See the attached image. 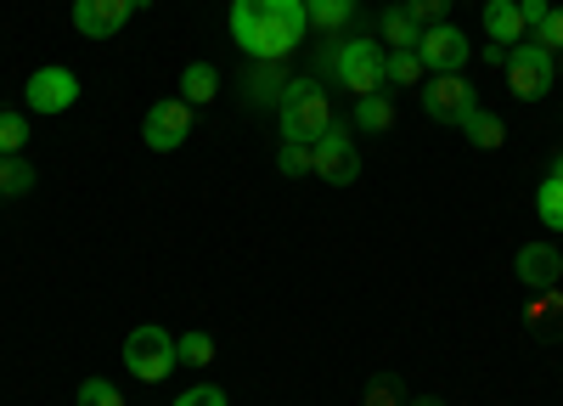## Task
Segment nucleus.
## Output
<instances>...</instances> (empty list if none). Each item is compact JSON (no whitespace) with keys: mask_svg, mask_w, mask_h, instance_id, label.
Returning a JSON list of instances; mask_svg holds the SVG:
<instances>
[{"mask_svg":"<svg viewBox=\"0 0 563 406\" xmlns=\"http://www.w3.org/2000/svg\"><path fill=\"white\" fill-rule=\"evenodd\" d=\"M406 406H445V400H434V395H417V400H406Z\"/></svg>","mask_w":563,"mask_h":406,"instance_id":"nucleus-32","label":"nucleus"},{"mask_svg":"<svg viewBox=\"0 0 563 406\" xmlns=\"http://www.w3.org/2000/svg\"><path fill=\"white\" fill-rule=\"evenodd\" d=\"M282 175H316V158H310V147H299V142H282Z\"/></svg>","mask_w":563,"mask_h":406,"instance_id":"nucleus-26","label":"nucleus"},{"mask_svg":"<svg viewBox=\"0 0 563 406\" xmlns=\"http://www.w3.org/2000/svg\"><path fill=\"white\" fill-rule=\"evenodd\" d=\"M141 135H147V147L153 153H175L186 135H192V102H158L153 113H147V124H141Z\"/></svg>","mask_w":563,"mask_h":406,"instance_id":"nucleus-11","label":"nucleus"},{"mask_svg":"<svg viewBox=\"0 0 563 406\" xmlns=\"http://www.w3.org/2000/svg\"><path fill=\"white\" fill-rule=\"evenodd\" d=\"M310 158H316V175L327 180V187H350V180L361 175V153H355V142H350V130H339V124L310 147Z\"/></svg>","mask_w":563,"mask_h":406,"instance_id":"nucleus-8","label":"nucleus"},{"mask_svg":"<svg viewBox=\"0 0 563 406\" xmlns=\"http://www.w3.org/2000/svg\"><path fill=\"white\" fill-rule=\"evenodd\" d=\"M29 187H34V169H29L18 153H0V198L12 204V198H23Z\"/></svg>","mask_w":563,"mask_h":406,"instance_id":"nucleus-18","label":"nucleus"},{"mask_svg":"<svg viewBox=\"0 0 563 406\" xmlns=\"http://www.w3.org/2000/svg\"><path fill=\"white\" fill-rule=\"evenodd\" d=\"M29 147V119L23 113H0V153H23Z\"/></svg>","mask_w":563,"mask_h":406,"instance_id":"nucleus-24","label":"nucleus"},{"mask_svg":"<svg viewBox=\"0 0 563 406\" xmlns=\"http://www.w3.org/2000/svg\"><path fill=\"white\" fill-rule=\"evenodd\" d=\"M361 406H406V384L395 378V373H378L366 384V395H361Z\"/></svg>","mask_w":563,"mask_h":406,"instance_id":"nucleus-23","label":"nucleus"},{"mask_svg":"<svg viewBox=\"0 0 563 406\" xmlns=\"http://www.w3.org/2000/svg\"><path fill=\"white\" fill-rule=\"evenodd\" d=\"M519 12H525V23L536 29V23H541V18H547L552 7H547V0H519Z\"/></svg>","mask_w":563,"mask_h":406,"instance_id":"nucleus-31","label":"nucleus"},{"mask_svg":"<svg viewBox=\"0 0 563 406\" xmlns=\"http://www.w3.org/2000/svg\"><path fill=\"white\" fill-rule=\"evenodd\" d=\"M536 215L552 226V232H563V180H541V193H536Z\"/></svg>","mask_w":563,"mask_h":406,"instance_id":"nucleus-21","label":"nucleus"},{"mask_svg":"<svg viewBox=\"0 0 563 406\" xmlns=\"http://www.w3.org/2000/svg\"><path fill=\"white\" fill-rule=\"evenodd\" d=\"M175 355L186 361V367H209V361H214L220 350H214V339H209V333H180V339H175Z\"/></svg>","mask_w":563,"mask_h":406,"instance_id":"nucleus-22","label":"nucleus"},{"mask_svg":"<svg viewBox=\"0 0 563 406\" xmlns=\"http://www.w3.org/2000/svg\"><path fill=\"white\" fill-rule=\"evenodd\" d=\"M558 277H563V254H558L552 243H525V249H519V283H525V288L552 294Z\"/></svg>","mask_w":563,"mask_h":406,"instance_id":"nucleus-12","label":"nucleus"},{"mask_svg":"<svg viewBox=\"0 0 563 406\" xmlns=\"http://www.w3.org/2000/svg\"><path fill=\"white\" fill-rule=\"evenodd\" d=\"M558 74H563V68H558Z\"/></svg>","mask_w":563,"mask_h":406,"instance_id":"nucleus-34","label":"nucleus"},{"mask_svg":"<svg viewBox=\"0 0 563 406\" xmlns=\"http://www.w3.org/2000/svg\"><path fill=\"white\" fill-rule=\"evenodd\" d=\"M282 90H288L282 68H276V63H260V68H254V79H249V97H254V102H271V108H282Z\"/></svg>","mask_w":563,"mask_h":406,"instance_id":"nucleus-19","label":"nucleus"},{"mask_svg":"<svg viewBox=\"0 0 563 406\" xmlns=\"http://www.w3.org/2000/svg\"><path fill=\"white\" fill-rule=\"evenodd\" d=\"M305 18H310V29H321V34H339V29L355 18V0H305Z\"/></svg>","mask_w":563,"mask_h":406,"instance_id":"nucleus-16","label":"nucleus"},{"mask_svg":"<svg viewBox=\"0 0 563 406\" xmlns=\"http://www.w3.org/2000/svg\"><path fill=\"white\" fill-rule=\"evenodd\" d=\"M214 97H220V68H214V63H192V68H180V102L203 108V102H214Z\"/></svg>","mask_w":563,"mask_h":406,"instance_id":"nucleus-14","label":"nucleus"},{"mask_svg":"<svg viewBox=\"0 0 563 406\" xmlns=\"http://www.w3.org/2000/svg\"><path fill=\"white\" fill-rule=\"evenodd\" d=\"M378 29H384V40L395 45V52H417V40H422V34H417V18H411L406 7H389V12L378 18Z\"/></svg>","mask_w":563,"mask_h":406,"instance_id":"nucleus-17","label":"nucleus"},{"mask_svg":"<svg viewBox=\"0 0 563 406\" xmlns=\"http://www.w3.org/2000/svg\"><path fill=\"white\" fill-rule=\"evenodd\" d=\"M23 102H29V113H68L79 102L74 68H34L23 85Z\"/></svg>","mask_w":563,"mask_h":406,"instance_id":"nucleus-7","label":"nucleus"},{"mask_svg":"<svg viewBox=\"0 0 563 406\" xmlns=\"http://www.w3.org/2000/svg\"><path fill=\"white\" fill-rule=\"evenodd\" d=\"M79 406H124V389L108 378H85L79 384Z\"/></svg>","mask_w":563,"mask_h":406,"instance_id":"nucleus-25","label":"nucleus"},{"mask_svg":"<svg viewBox=\"0 0 563 406\" xmlns=\"http://www.w3.org/2000/svg\"><path fill=\"white\" fill-rule=\"evenodd\" d=\"M536 45H547V52H563V7L536 23Z\"/></svg>","mask_w":563,"mask_h":406,"instance_id":"nucleus-28","label":"nucleus"},{"mask_svg":"<svg viewBox=\"0 0 563 406\" xmlns=\"http://www.w3.org/2000/svg\"><path fill=\"white\" fill-rule=\"evenodd\" d=\"M467 34L456 29V23H434V29H422V40H417V57H422V68H434V74H456L462 63H467Z\"/></svg>","mask_w":563,"mask_h":406,"instance_id":"nucleus-9","label":"nucleus"},{"mask_svg":"<svg viewBox=\"0 0 563 406\" xmlns=\"http://www.w3.org/2000/svg\"><path fill=\"white\" fill-rule=\"evenodd\" d=\"M175 339L164 333V328H135L130 339H124V367H130V378H141V384H164L169 373H175Z\"/></svg>","mask_w":563,"mask_h":406,"instance_id":"nucleus-4","label":"nucleus"},{"mask_svg":"<svg viewBox=\"0 0 563 406\" xmlns=\"http://www.w3.org/2000/svg\"><path fill=\"white\" fill-rule=\"evenodd\" d=\"M305 34H310L305 0H238V7H231V40H238L254 63L294 57Z\"/></svg>","mask_w":563,"mask_h":406,"instance_id":"nucleus-1","label":"nucleus"},{"mask_svg":"<svg viewBox=\"0 0 563 406\" xmlns=\"http://www.w3.org/2000/svg\"><path fill=\"white\" fill-rule=\"evenodd\" d=\"M141 0H74V29L85 40H113L130 18H135Z\"/></svg>","mask_w":563,"mask_h":406,"instance_id":"nucleus-10","label":"nucleus"},{"mask_svg":"<svg viewBox=\"0 0 563 406\" xmlns=\"http://www.w3.org/2000/svg\"><path fill=\"white\" fill-rule=\"evenodd\" d=\"M552 180H563V153H558V158H552Z\"/></svg>","mask_w":563,"mask_h":406,"instance_id":"nucleus-33","label":"nucleus"},{"mask_svg":"<svg viewBox=\"0 0 563 406\" xmlns=\"http://www.w3.org/2000/svg\"><path fill=\"white\" fill-rule=\"evenodd\" d=\"M462 130H467V142H474V147H485V153L507 142V124H501L496 113H474V119H467Z\"/></svg>","mask_w":563,"mask_h":406,"instance_id":"nucleus-20","label":"nucleus"},{"mask_svg":"<svg viewBox=\"0 0 563 406\" xmlns=\"http://www.w3.org/2000/svg\"><path fill=\"white\" fill-rule=\"evenodd\" d=\"M406 12L417 18V23H445V12H451V0H406Z\"/></svg>","mask_w":563,"mask_h":406,"instance_id":"nucleus-29","label":"nucleus"},{"mask_svg":"<svg viewBox=\"0 0 563 406\" xmlns=\"http://www.w3.org/2000/svg\"><path fill=\"white\" fill-rule=\"evenodd\" d=\"M422 113H429L434 124H467L479 113V97L462 74H434L429 85H422Z\"/></svg>","mask_w":563,"mask_h":406,"instance_id":"nucleus-6","label":"nucleus"},{"mask_svg":"<svg viewBox=\"0 0 563 406\" xmlns=\"http://www.w3.org/2000/svg\"><path fill=\"white\" fill-rule=\"evenodd\" d=\"M389 79H395V85H417V79H422V57H417V52H395V57H389Z\"/></svg>","mask_w":563,"mask_h":406,"instance_id":"nucleus-27","label":"nucleus"},{"mask_svg":"<svg viewBox=\"0 0 563 406\" xmlns=\"http://www.w3.org/2000/svg\"><path fill=\"white\" fill-rule=\"evenodd\" d=\"M282 142H299V147H316L327 130H333V102H327V90L316 74H299L288 79V90H282Z\"/></svg>","mask_w":563,"mask_h":406,"instance_id":"nucleus-2","label":"nucleus"},{"mask_svg":"<svg viewBox=\"0 0 563 406\" xmlns=\"http://www.w3.org/2000/svg\"><path fill=\"white\" fill-rule=\"evenodd\" d=\"M389 124H395V102L384 97V90H372V97H355V130L384 135Z\"/></svg>","mask_w":563,"mask_h":406,"instance_id":"nucleus-15","label":"nucleus"},{"mask_svg":"<svg viewBox=\"0 0 563 406\" xmlns=\"http://www.w3.org/2000/svg\"><path fill=\"white\" fill-rule=\"evenodd\" d=\"M530 23H525V12H519V0H490L485 7V34H490V45H512Z\"/></svg>","mask_w":563,"mask_h":406,"instance_id":"nucleus-13","label":"nucleus"},{"mask_svg":"<svg viewBox=\"0 0 563 406\" xmlns=\"http://www.w3.org/2000/svg\"><path fill=\"white\" fill-rule=\"evenodd\" d=\"M552 79H558V63L547 45H512L507 52V90L519 102H541L552 90Z\"/></svg>","mask_w":563,"mask_h":406,"instance_id":"nucleus-5","label":"nucleus"},{"mask_svg":"<svg viewBox=\"0 0 563 406\" xmlns=\"http://www.w3.org/2000/svg\"><path fill=\"white\" fill-rule=\"evenodd\" d=\"M175 406H225V389H214V384H192L186 395H175Z\"/></svg>","mask_w":563,"mask_h":406,"instance_id":"nucleus-30","label":"nucleus"},{"mask_svg":"<svg viewBox=\"0 0 563 406\" xmlns=\"http://www.w3.org/2000/svg\"><path fill=\"white\" fill-rule=\"evenodd\" d=\"M333 79L350 97H372V90H384V79H389V52L378 40H344L339 57H333Z\"/></svg>","mask_w":563,"mask_h":406,"instance_id":"nucleus-3","label":"nucleus"}]
</instances>
